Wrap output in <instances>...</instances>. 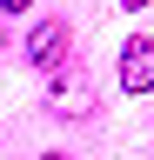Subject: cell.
Instances as JSON below:
<instances>
[{
    "instance_id": "cell-1",
    "label": "cell",
    "mask_w": 154,
    "mask_h": 160,
    "mask_svg": "<svg viewBox=\"0 0 154 160\" xmlns=\"http://www.w3.org/2000/svg\"><path fill=\"white\" fill-rule=\"evenodd\" d=\"M121 87L127 93H154V40L134 33L127 47H121Z\"/></svg>"
},
{
    "instance_id": "cell-2",
    "label": "cell",
    "mask_w": 154,
    "mask_h": 160,
    "mask_svg": "<svg viewBox=\"0 0 154 160\" xmlns=\"http://www.w3.org/2000/svg\"><path fill=\"white\" fill-rule=\"evenodd\" d=\"M47 107L61 113V120H87L94 113V87H87V80H61V87L47 93Z\"/></svg>"
},
{
    "instance_id": "cell-3",
    "label": "cell",
    "mask_w": 154,
    "mask_h": 160,
    "mask_svg": "<svg viewBox=\"0 0 154 160\" xmlns=\"http://www.w3.org/2000/svg\"><path fill=\"white\" fill-rule=\"evenodd\" d=\"M27 60H34V67H61V60H67V27H54V20H47V27H34Z\"/></svg>"
},
{
    "instance_id": "cell-4",
    "label": "cell",
    "mask_w": 154,
    "mask_h": 160,
    "mask_svg": "<svg viewBox=\"0 0 154 160\" xmlns=\"http://www.w3.org/2000/svg\"><path fill=\"white\" fill-rule=\"evenodd\" d=\"M0 13H27V0H0Z\"/></svg>"
},
{
    "instance_id": "cell-5",
    "label": "cell",
    "mask_w": 154,
    "mask_h": 160,
    "mask_svg": "<svg viewBox=\"0 0 154 160\" xmlns=\"http://www.w3.org/2000/svg\"><path fill=\"white\" fill-rule=\"evenodd\" d=\"M121 7H147V0H121Z\"/></svg>"
}]
</instances>
